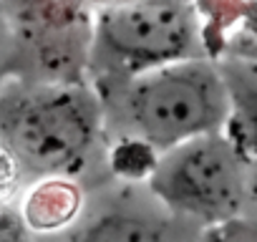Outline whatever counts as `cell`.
<instances>
[{"label":"cell","instance_id":"6da1fadb","mask_svg":"<svg viewBox=\"0 0 257 242\" xmlns=\"http://www.w3.org/2000/svg\"><path fill=\"white\" fill-rule=\"evenodd\" d=\"M93 86L103 106L106 142H134L157 157L227 124V88L217 61L209 56Z\"/></svg>","mask_w":257,"mask_h":242},{"label":"cell","instance_id":"7a4b0ae2","mask_svg":"<svg viewBox=\"0 0 257 242\" xmlns=\"http://www.w3.org/2000/svg\"><path fill=\"white\" fill-rule=\"evenodd\" d=\"M0 142L28 182L48 174L78 177L106 144L96 86L11 78L0 91Z\"/></svg>","mask_w":257,"mask_h":242},{"label":"cell","instance_id":"3957f363","mask_svg":"<svg viewBox=\"0 0 257 242\" xmlns=\"http://www.w3.org/2000/svg\"><path fill=\"white\" fill-rule=\"evenodd\" d=\"M207 56L192 0H116L93 11L88 81L106 83Z\"/></svg>","mask_w":257,"mask_h":242},{"label":"cell","instance_id":"277c9868","mask_svg":"<svg viewBox=\"0 0 257 242\" xmlns=\"http://www.w3.org/2000/svg\"><path fill=\"white\" fill-rule=\"evenodd\" d=\"M144 182L189 227H219L249 202V159L219 129L159 154Z\"/></svg>","mask_w":257,"mask_h":242},{"label":"cell","instance_id":"5b68a950","mask_svg":"<svg viewBox=\"0 0 257 242\" xmlns=\"http://www.w3.org/2000/svg\"><path fill=\"white\" fill-rule=\"evenodd\" d=\"M23 81H88L91 21L81 0H3Z\"/></svg>","mask_w":257,"mask_h":242},{"label":"cell","instance_id":"8992f818","mask_svg":"<svg viewBox=\"0 0 257 242\" xmlns=\"http://www.w3.org/2000/svg\"><path fill=\"white\" fill-rule=\"evenodd\" d=\"M86 189L78 177L68 174H48L31 179L18 202L16 212L21 217L23 232L51 237L71 232L86 212Z\"/></svg>","mask_w":257,"mask_h":242},{"label":"cell","instance_id":"52a82bcc","mask_svg":"<svg viewBox=\"0 0 257 242\" xmlns=\"http://www.w3.org/2000/svg\"><path fill=\"white\" fill-rule=\"evenodd\" d=\"M174 227H189L179 217H174L159 199L152 202V207H137L128 204L106 207L98 214H83L78 224L73 227L71 237L76 239H121V242H139V239H167Z\"/></svg>","mask_w":257,"mask_h":242},{"label":"cell","instance_id":"ba28073f","mask_svg":"<svg viewBox=\"0 0 257 242\" xmlns=\"http://www.w3.org/2000/svg\"><path fill=\"white\" fill-rule=\"evenodd\" d=\"M217 66L229 101L224 132L242 149L247 159H254L257 157V58L234 53L219 58Z\"/></svg>","mask_w":257,"mask_h":242},{"label":"cell","instance_id":"9c48e42d","mask_svg":"<svg viewBox=\"0 0 257 242\" xmlns=\"http://www.w3.org/2000/svg\"><path fill=\"white\" fill-rule=\"evenodd\" d=\"M26 184H28V179H26L18 159L0 142V207H13Z\"/></svg>","mask_w":257,"mask_h":242},{"label":"cell","instance_id":"30bf717a","mask_svg":"<svg viewBox=\"0 0 257 242\" xmlns=\"http://www.w3.org/2000/svg\"><path fill=\"white\" fill-rule=\"evenodd\" d=\"M16 71H18L16 41H13V33H11L6 6H3V0H0V91H3V86L11 78H16Z\"/></svg>","mask_w":257,"mask_h":242},{"label":"cell","instance_id":"8fae6325","mask_svg":"<svg viewBox=\"0 0 257 242\" xmlns=\"http://www.w3.org/2000/svg\"><path fill=\"white\" fill-rule=\"evenodd\" d=\"M249 199L257 202V157L249 159Z\"/></svg>","mask_w":257,"mask_h":242}]
</instances>
